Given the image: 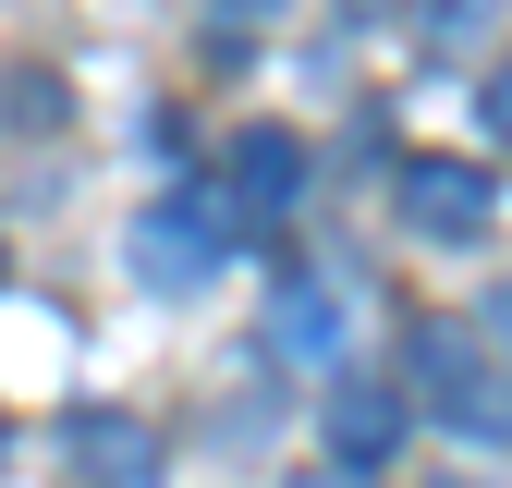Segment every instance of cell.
<instances>
[{
	"mask_svg": "<svg viewBox=\"0 0 512 488\" xmlns=\"http://www.w3.org/2000/svg\"><path fill=\"white\" fill-rule=\"evenodd\" d=\"M415 391H427V415L452 427V440L512 452V354L476 342L464 318H427V330H415Z\"/></svg>",
	"mask_w": 512,
	"mask_h": 488,
	"instance_id": "6da1fadb",
	"label": "cell"
},
{
	"mask_svg": "<svg viewBox=\"0 0 512 488\" xmlns=\"http://www.w3.org/2000/svg\"><path fill=\"white\" fill-rule=\"evenodd\" d=\"M366 281L342 269V257H305V269H281V293H269V354L281 366H317V379H342L354 366V342H366Z\"/></svg>",
	"mask_w": 512,
	"mask_h": 488,
	"instance_id": "7a4b0ae2",
	"label": "cell"
},
{
	"mask_svg": "<svg viewBox=\"0 0 512 488\" xmlns=\"http://www.w3.org/2000/svg\"><path fill=\"white\" fill-rule=\"evenodd\" d=\"M391 196H403V232H415V244H476L488 208H500V183H488L476 159H403Z\"/></svg>",
	"mask_w": 512,
	"mask_h": 488,
	"instance_id": "3957f363",
	"label": "cell"
},
{
	"mask_svg": "<svg viewBox=\"0 0 512 488\" xmlns=\"http://www.w3.org/2000/svg\"><path fill=\"white\" fill-rule=\"evenodd\" d=\"M220 257H232V244H220V208H196V196H159L135 220V281L147 293H196Z\"/></svg>",
	"mask_w": 512,
	"mask_h": 488,
	"instance_id": "277c9868",
	"label": "cell"
},
{
	"mask_svg": "<svg viewBox=\"0 0 512 488\" xmlns=\"http://www.w3.org/2000/svg\"><path fill=\"white\" fill-rule=\"evenodd\" d=\"M293 208H305V135H281V122L232 135V232H281Z\"/></svg>",
	"mask_w": 512,
	"mask_h": 488,
	"instance_id": "5b68a950",
	"label": "cell"
},
{
	"mask_svg": "<svg viewBox=\"0 0 512 488\" xmlns=\"http://www.w3.org/2000/svg\"><path fill=\"white\" fill-rule=\"evenodd\" d=\"M391 452H403V391H391V379H366V366H342V379H330V464L378 476Z\"/></svg>",
	"mask_w": 512,
	"mask_h": 488,
	"instance_id": "8992f818",
	"label": "cell"
},
{
	"mask_svg": "<svg viewBox=\"0 0 512 488\" xmlns=\"http://www.w3.org/2000/svg\"><path fill=\"white\" fill-rule=\"evenodd\" d=\"M61 452H74V476H86V488H159V440H147L135 415H110V403L61 427Z\"/></svg>",
	"mask_w": 512,
	"mask_h": 488,
	"instance_id": "52a82bcc",
	"label": "cell"
},
{
	"mask_svg": "<svg viewBox=\"0 0 512 488\" xmlns=\"http://www.w3.org/2000/svg\"><path fill=\"white\" fill-rule=\"evenodd\" d=\"M464 37H488V0H439V13H427V49H464Z\"/></svg>",
	"mask_w": 512,
	"mask_h": 488,
	"instance_id": "ba28073f",
	"label": "cell"
},
{
	"mask_svg": "<svg viewBox=\"0 0 512 488\" xmlns=\"http://www.w3.org/2000/svg\"><path fill=\"white\" fill-rule=\"evenodd\" d=\"M476 110H488V135H500V147H512V49H500V61H488V86H476Z\"/></svg>",
	"mask_w": 512,
	"mask_h": 488,
	"instance_id": "9c48e42d",
	"label": "cell"
},
{
	"mask_svg": "<svg viewBox=\"0 0 512 488\" xmlns=\"http://www.w3.org/2000/svg\"><path fill=\"white\" fill-rule=\"evenodd\" d=\"M281 488H378V476H354V464H305V476H281Z\"/></svg>",
	"mask_w": 512,
	"mask_h": 488,
	"instance_id": "30bf717a",
	"label": "cell"
},
{
	"mask_svg": "<svg viewBox=\"0 0 512 488\" xmlns=\"http://www.w3.org/2000/svg\"><path fill=\"white\" fill-rule=\"evenodd\" d=\"M488 342H512V269L488 281Z\"/></svg>",
	"mask_w": 512,
	"mask_h": 488,
	"instance_id": "8fae6325",
	"label": "cell"
},
{
	"mask_svg": "<svg viewBox=\"0 0 512 488\" xmlns=\"http://www.w3.org/2000/svg\"><path fill=\"white\" fill-rule=\"evenodd\" d=\"M208 13H269V0H208Z\"/></svg>",
	"mask_w": 512,
	"mask_h": 488,
	"instance_id": "7c38bea8",
	"label": "cell"
}]
</instances>
